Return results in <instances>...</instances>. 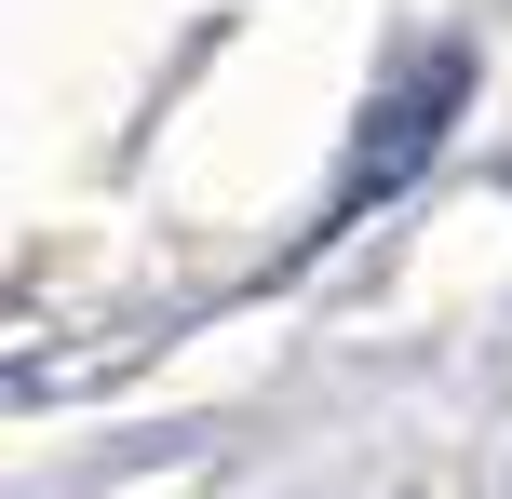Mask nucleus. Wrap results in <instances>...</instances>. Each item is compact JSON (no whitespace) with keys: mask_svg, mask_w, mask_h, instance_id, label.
Wrapping results in <instances>:
<instances>
[{"mask_svg":"<svg viewBox=\"0 0 512 499\" xmlns=\"http://www.w3.org/2000/svg\"><path fill=\"white\" fill-rule=\"evenodd\" d=\"M459 108H472V41H445V54H418V68H391L378 108H364V135H351V162H337L324 230H364L391 189H418V176H432V149L459 135Z\"/></svg>","mask_w":512,"mask_h":499,"instance_id":"1","label":"nucleus"}]
</instances>
